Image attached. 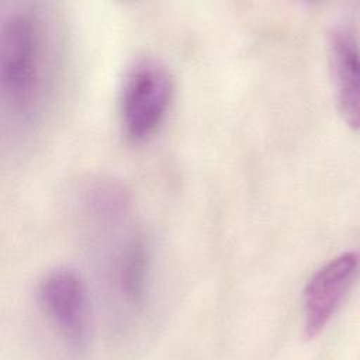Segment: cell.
<instances>
[{
	"instance_id": "cell-2",
	"label": "cell",
	"mask_w": 360,
	"mask_h": 360,
	"mask_svg": "<svg viewBox=\"0 0 360 360\" xmlns=\"http://www.w3.org/2000/svg\"><path fill=\"white\" fill-rule=\"evenodd\" d=\"M173 94L172 75L160 60H134L124 73L118 96L120 124L125 138L134 143L153 138L166 121Z\"/></svg>"
},
{
	"instance_id": "cell-1",
	"label": "cell",
	"mask_w": 360,
	"mask_h": 360,
	"mask_svg": "<svg viewBox=\"0 0 360 360\" xmlns=\"http://www.w3.org/2000/svg\"><path fill=\"white\" fill-rule=\"evenodd\" d=\"M51 80V39L42 15L14 7L0 24V89L14 118L31 122L42 110Z\"/></svg>"
},
{
	"instance_id": "cell-6",
	"label": "cell",
	"mask_w": 360,
	"mask_h": 360,
	"mask_svg": "<svg viewBox=\"0 0 360 360\" xmlns=\"http://www.w3.org/2000/svg\"><path fill=\"white\" fill-rule=\"evenodd\" d=\"M152 252L148 242L136 235L115 253L112 281L117 294L131 308L143 305L150 283Z\"/></svg>"
},
{
	"instance_id": "cell-4",
	"label": "cell",
	"mask_w": 360,
	"mask_h": 360,
	"mask_svg": "<svg viewBox=\"0 0 360 360\" xmlns=\"http://www.w3.org/2000/svg\"><path fill=\"white\" fill-rule=\"evenodd\" d=\"M359 271L353 250L333 256L308 278L302 291V325L308 339L319 336L350 292Z\"/></svg>"
},
{
	"instance_id": "cell-5",
	"label": "cell",
	"mask_w": 360,
	"mask_h": 360,
	"mask_svg": "<svg viewBox=\"0 0 360 360\" xmlns=\"http://www.w3.org/2000/svg\"><path fill=\"white\" fill-rule=\"evenodd\" d=\"M330 77L338 108L349 127L359 128V49L356 30L349 21L335 25L328 45Z\"/></svg>"
},
{
	"instance_id": "cell-3",
	"label": "cell",
	"mask_w": 360,
	"mask_h": 360,
	"mask_svg": "<svg viewBox=\"0 0 360 360\" xmlns=\"http://www.w3.org/2000/svg\"><path fill=\"white\" fill-rule=\"evenodd\" d=\"M42 314L56 335L70 347H84L91 336V302L87 283L73 267L48 270L37 285Z\"/></svg>"
}]
</instances>
